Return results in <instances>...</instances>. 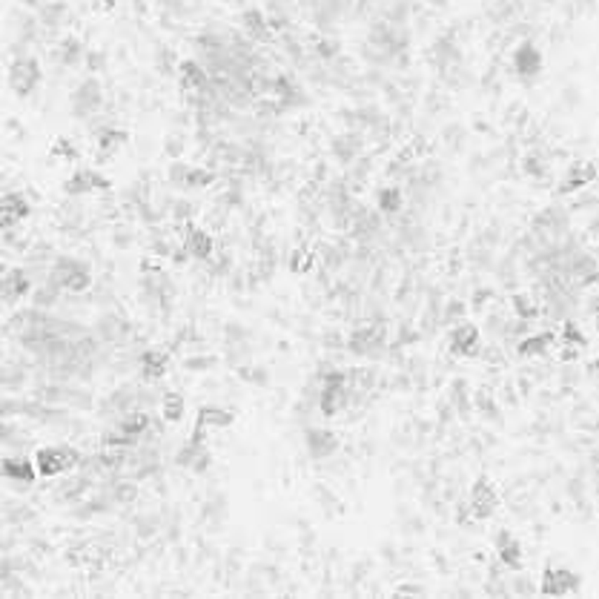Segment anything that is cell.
I'll list each match as a JSON object with an SVG mask.
<instances>
[{
    "label": "cell",
    "mask_w": 599,
    "mask_h": 599,
    "mask_svg": "<svg viewBox=\"0 0 599 599\" xmlns=\"http://www.w3.org/2000/svg\"><path fill=\"white\" fill-rule=\"evenodd\" d=\"M184 250L192 258L206 261L209 256H213V250H216V241H213V235H209L206 230H201V227H187L184 230Z\"/></svg>",
    "instance_id": "cell-13"
},
{
    "label": "cell",
    "mask_w": 599,
    "mask_h": 599,
    "mask_svg": "<svg viewBox=\"0 0 599 599\" xmlns=\"http://www.w3.org/2000/svg\"><path fill=\"white\" fill-rule=\"evenodd\" d=\"M596 178V166L593 164H579V169H574L568 178H565V184L559 187V192H574V190H582L585 184H591Z\"/></svg>",
    "instance_id": "cell-24"
},
{
    "label": "cell",
    "mask_w": 599,
    "mask_h": 599,
    "mask_svg": "<svg viewBox=\"0 0 599 599\" xmlns=\"http://www.w3.org/2000/svg\"><path fill=\"white\" fill-rule=\"evenodd\" d=\"M181 84L187 86V89H204L206 84H209V75H206V69H201L195 60H184L181 63Z\"/></svg>",
    "instance_id": "cell-23"
},
{
    "label": "cell",
    "mask_w": 599,
    "mask_h": 599,
    "mask_svg": "<svg viewBox=\"0 0 599 599\" xmlns=\"http://www.w3.org/2000/svg\"><path fill=\"white\" fill-rule=\"evenodd\" d=\"M126 140V132H121V129H103L100 135H98V155L100 158H110L112 152H118V147Z\"/></svg>",
    "instance_id": "cell-26"
},
{
    "label": "cell",
    "mask_w": 599,
    "mask_h": 599,
    "mask_svg": "<svg viewBox=\"0 0 599 599\" xmlns=\"http://www.w3.org/2000/svg\"><path fill=\"white\" fill-rule=\"evenodd\" d=\"M166 370H169V356L164 350H144V353H140V376L147 381L164 379Z\"/></svg>",
    "instance_id": "cell-18"
},
{
    "label": "cell",
    "mask_w": 599,
    "mask_h": 599,
    "mask_svg": "<svg viewBox=\"0 0 599 599\" xmlns=\"http://www.w3.org/2000/svg\"><path fill=\"white\" fill-rule=\"evenodd\" d=\"M468 508L473 513V519L485 522L496 513L499 508V493H496V485H493L490 476H479L473 485H470V496H468Z\"/></svg>",
    "instance_id": "cell-4"
},
{
    "label": "cell",
    "mask_w": 599,
    "mask_h": 599,
    "mask_svg": "<svg viewBox=\"0 0 599 599\" xmlns=\"http://www.w3.org/2000/svg\"><path fill=\"white\" fill-rule=\"evenodd\" d=\"M556 341H559V336H553V333H534V336H525L519 344H516V353L519 356H525V359H534V356H545L551 347H556Z\"/></svg>",
    "instance_id": "cell-16"
},
{
    "label": "cell",
    "mask_w": 599,
    "mask_h": 599,
    "mask_svg": "<svg viewBox=\"0 0 599 599\" xmlns=\"http://www.w3.org/2000/svg\"><path fill=\"white\" fill-rule=\"evenodd\" d=\"M304 447L312 459H330V456L338 450V436L333 430H324V428H310L304 436Z\"/></svg>",
    "instance_id": "cell-12"
},
{
    "label": "cell",
    "mask_w": 599,
    "mask_h": 599,
    "mask_svg": "<svg viewBox=\"0 0 599 599\" xmlns=\"http://www.w3.org/2000/svg\"><path fill=\"white\" fill-rule=\"evenodd\" d=\"M187 175H190V166H187L184 161H175V164L169 166V181H172L175 187H187Z\"/></svg>",
    "instance_id": "cell-30"
},
{
    "label": "cell",
    "mask_w": 599,
    "mask_h": 599,
    "mask_svg": "<svg viewBox=\"0 0 599 599\" xmlns=\"http://www.w3.org/2000/svg\"><path fill=\"white\" fill-rule=\"evenodd\" d=\"M204 433H206V430L195 425L192 439L178 450V456H175V462H178L181 468H190V470H195V473H201V470H206V468H209V450H206Z\"/></svg>",
    "instance_id": "cell-7"
},
{
    "label": "cell",
    "mask_w": 599,
    "mask_h": 599,
    "mask_svg": "<svg viewBox=\"0 0 599 599\" xmlns=\"http://www.w3.org/2000/svg\"><path fill=\"white\" fill-rule=\"evenodd\" d=\"M513 310L519 312V319H525V322H527V319H534V315H537V307H534L531 301H527V296H513Z\"/></svg>",
    "instance_id": "cell-31"
},
{
    "label": "cell",
    "mask_w": 599,
    "mask_h": 599,
    "mask_svg": "<svg viewBox=\"0 0 599 599\" xmlns=\"http://www.w3.org/2000/svg\"><path fill=\"white\" fill-rule=\"evenodd\" d=\"M511 63H513V69H516V75H519V78H525V81L537 78V75L542 72V66H545L539 46H537V44H531V41H525V44H519V46L513 49Z\"/></svg>",
    "instance_id": "cell-10"
},
{
    "label": "cell",
    "mask_w": 599,
    "mask_h": 599,
    "mask_svg": "<svg viewBox=\"0 0 599 599\" xmlns=\"http://www.w3.org/2000/svg\"><path fill=\"white\" fill-rule=\"evenodd\" d=\"M347 376L338 373V370H330L324 373V381H322V396H319V407L324 416H338L344 407H347Z\"/></svg>",
    "instance_id": "cell-5"
},
{
    "label": "cell",
    "mask_w": 599,
    "mask_h": 599,
    "mask_svg": "<svg viewBox=\"0 0 599 599\" xmlns=\"http://www.w3.org/2000/svg\"><path fill=\"white\" fill-rule=\"evenodd\" d=\"M44 72H41V63L34 58H15L9 66V89L15 95H29L34 86L41 84Z\"/></svg>",
    "instance_id": "cell-6"
},
{
    "label": "cell",
    "mask_w": 599,
    "mask_h": 599,
    "mask_svg": "<svg viewBox=\"0 0 599 599\" xmlns=\"http://www.w3.org/2000/svg\"><path fill=\"white\" fill-rule=\"evenodd\" d=\"M161 413H164V419L166 421H181L184 419V413H187V402H184V396L178 393V390H169V393H164V399H161Z\"/></svg>",
    "instance_id": "cell-22"
},
{
    "label": "cell",
    "mask_w": 599,
    "mask_h": 599,
    "mask_svg": "<svg viewBox=\"0 0 599 599\" xmlns=\"http://www.w3.org/2000/svg\"><path fill=\"white\" fill-rule=\"evenodd\" d=\"M447 344H450V353H453V356L468 359V356H476V353H479V347H482V333H479V327H476L473 322H462V324L453 327Z\"/></svg>",
    "instance_id": "cell-9"
},
{
    "label": "cell",
    "mask_w": 599,
    "mask_h": 599,
    "mask_svg": "<svg viewBox=\"0 0 599 599\" xmlns=\"http://www.w3.org/2000/svg\"><path fill=\"white\" fill-rule=\"evenodd\" d=\"M34 465H38V473L44 479H52V476H60L66 470H72L78 462H81V453L69 445H44L34 450Z\"/></svg>",
    "instance_id": "cell-2"
},
{
    "label": "cell",
    "mask_w": 599,
    "mask_h": 599,
    "mask_svg": "<svg viewBox=\"0 0 599 599\" xmlns=\"http://www.w3.org/2000/svg\"><path fill=\"white\" fill-rule=\"evenodd\" d=\"M147 428H150V416H147V413H132V416H126V419L118 421V430H121L124 436L135 439V442L147 433Z\"/></svg>",
    "instance_id": "cell-25"
},
{
    "label": "cell",
    "mask_w": 599,
    "mask_h": 599,
    "mask_svg": "<svg viewBox=\"0 0 599 599\" xmlns=\"http://www.w3.org/2000/svg\"><path fill=\"white\" fill-rule=\"evenodd\" d=\"M213 181H216V175H213V172L190 166V175H187V187H195V190H201V187H209Z\"/></svg>",
    "instance_id": "cell-29"
},
{
    "label": "cell",
    "mask_w": 599,
    "mask_h": 599,
    "mask_svg": "<svg viewBox=\"0 0 599 599\" xmlns=\"http://www.w3.org/2000/svg\"><path fill=\"white\" fill-rule=\"evenodd\" d=\"M63 46H66V49H63V52H66V58H63V63H69V60H75V58L81 55V44H78L75 38H69V41H66Z\"/></svg>",
    "instance_id": "cell-35"
},
{
    "label": "cell",
    "mask_w": 599,
    "mask_h": 599,
    "mask_svg": "<svg viewBox=\"0 0 599 599\" xmlns=\"http://www.w3.org/2000/svg\"><path fill=\"white\" fill-rule=\"evenodd\" d=\"M52 155H63V158H69V161H78V150H75L72 144H69L66 138H58V140H55Z\"/></svg>",
    "instance_id": "cell-32"
},
{
    "label": "cell",
    "mask_w": 599,
    "mask_h": 599,
    "mask_svg": "<svg viewBox=\"0 0 599 599\" xmlns=\"http://www.w3.org/2000/svg\"><path fill=\"white\" fill-rule=\"evenodd\" d=\"M310 264H312V256H310V253H304V256H301V250H298V253L293 256V261H290V270H293V272H298V270H301V272H307V270H310Z\"/></svg>",
    "instance_id": "cell-33"
},
{
    "label": "cell",
    "mask_w": 599,
    "mask_h": 599,
    "mask_svg": "<svg viewBox=\"0 0 599 599\" xmlns=\"http://www.w3.org/2000/svg\"><path fill=\"white\" fill-rule=\"evenodd\" d=\"M98 103H100V86L98 81H84L81 89L72 95V107L78 112V118H86L98 110Z\"/></svg>",
    "instance_id": "cell-17"
},
{
    "label": "cell",
    "mask_w": 599,
    "mask_h": 599,
    "mask_svg": "<svg viewBox=\"0 0 599 599\" xmlns=\"http://www.w3.org/2000/svg\"><path fill=\"white\" fill-rule=\"evenodd\" d=\"M29 213H32V206L20 192H6L4 195V227L6 230L18 227Z\"/></svg>",
    "instance_id": "cell-19"
},
{
    "label": "cell",
    "mask_w": 599,
    "mask_h": 599,
    "mask_svg": "<svg viewBox=\"0 0 599 599\" xmlns=\"http://www.w3.org/2000/svg\"><path fill=\"white\" fill-rule=\"evenodd\" d=\"M232 421H235V413L227 410V407H218V404H204V407H198V416H195V425L204 428V430L230 428Z\"/></svg>",
    "instance_id": "cell-15"
},
{
    "label": "cell",
    "mask_w": 599,
    "mask_h": 599,
    "mask_svg": "<svg viewBox=\"0 0 599 599\" xmlns=\"http://www.w3.org/2000/svg\"><path fill=\"white\" fill-rule=\"evenodd\" d=\"M376 206L381 209L384 216L399 213V209L404 206V195H402V190H399V187H381V190H379V195H376Z\"/></svg>",
    "instance_id": "cell-21"
},
{
    "label": "cell",
    "mask_w": 599,
    "mask_h": 599,
    "mask_svg": "<svg viewBox=\"0 0 599 599\" xmlns=\"http://www.w3.org/2000/svg\"><path fill=\"white\" fill-rule=\"evenodd\" d=\"M4 476L6 482H15V485H34V479H38V465H34V459H26V456H18V459H6L4 462Z\"/></svg>",
    "instance_id": "cell-14"
},
{
    "label": "cell",
    "mask_w": 599,
    "mask_h": 599,
    "mask_svg": "<svg viewBox=\"0 0 599 599\" xmlns=\"http://www.w3.org/2000/svg\"><path fill=\"white\" fill-rule=\"evenodd\" d=\"M496 556L502 559V565L508 571H522L525 568V548L511 531L496 534Z\"/></svg>",
    "instance_id": "cell-11"
},
{
    "label": "cell",
    "mask_w": 599,
    "mask_h": 599,
    "mask_svg": "<svg viewBox=\"0 0 599 599\" xmlns=\"http://www.w3.org/2000/svg\"><path fill=\"white\" fill-rule=\"evenodd\" d=\"M29 290H32V281H29V275H26L20 267H15V270H9V272L4 275V298H6L9 304L26 298Z\"/></svg>",
    "instance_id": "cell-20"
},
{
    "label": "cell",
    "mask_w": 599,
    "mask_h": 599,
    "mask_svg": "<svg viewBox=\"0 0 599 599\" xmlns=\"http://www.w3.org/2000/svg\"><path fill=\"white\" fill-rule=\"evenodd\" d=\"M559 341L565 344V347H577V350H582V347L588 344V338H585V333L577 327V322H565V324H562Z\"/></svg>",
    "instance_id": "cell-27"
},
{
    "label": "cell",
    "mask_w": 599,
    "mask_h": 599,
    "mask_svg": "<svg viewBox=\"0 0 599 599\" xmlns=\"http://www.w3.org/2000/svg\"><path fill=\"white\" fill-rule=\"evenodd\" d=\"M373 341H376V333L370 327L353 330V336H350V350H353V353H370Z\"/></svg>",
    "instance_id": "cell-28"
},
{
    "label": "cell",
    "mask_w": 599,
    "mask_h": 599,
    "mask_svg": "<svg viewBox=\"0 0 599 599\" xmlns=\"http://www.w3.org/2000/svg\"><path fill=\"white\" fill-rule=\"evenodd\" d=\"M52 284L66 293H84L92 287V270L81 258L58 256L52 264Z\"/></svg>",
    "instance_id": "cell-1"
},
{
    "label": "cell",
    "mask_w": 599,
    "mask_h": 599,
    "mask_svg": "<svg viewBox=\"0 0 599 599\" xmlns=\"http://www.w3.org/2000/svg\"><path fill=\"white\" fill-rule=\"evenodd\" d=\"M582 591V577L571 568H562V565H548L542 571L539 579V593L545 596H568V593H579Z\"/></svg>",
    "instance_id": "cell-3"
},
{
    "label": "cell",
    "mask_w": 599,
    "mask_h": 599,
    "mask_svg": "<svg viewBox=\"0 0 599 599\" xmlns=\"http://www.w3.org/2000/svg\"><path fill=\"white\" fill-rule=\"evenodd\" d=\"M112 187V181L107 178V175H100L98 169H86V166H81V169H75L72 175L66 178V184H63V190L69 192V195H86V192H107Z\"/></svg>",
    "instance_id": "cell-8"
},
{
    "label": "cell",
    "mask_w": 599,
    "mask_h": 599,
    "mask_svg": "<svg viewBox=\"0 0 599 599\" xmlns=\"http://www.w3.org/2000/svg\"><path fill=\"white\" fill-rule=\"evenodd\" d=\"M244 20H246V29H250V32L264 34V18H261L258 12H246V15H244Z\"/></svg>",
    "instance_id": "cell-34"
}]
</instances>
